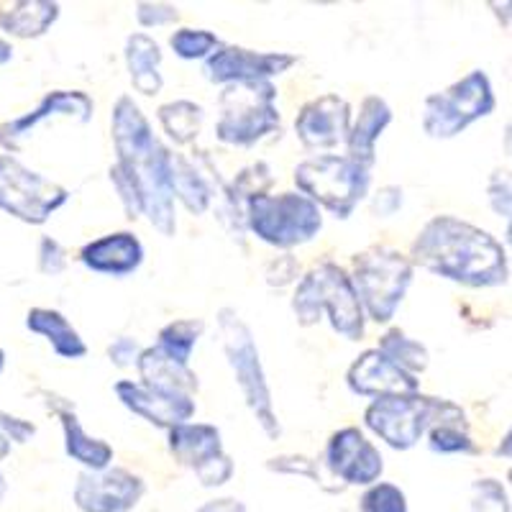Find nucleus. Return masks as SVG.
<instances>
[{
  "label": "nucleus",
  "instance_id": "f257e3e1",
  "mask_svg": "<svg viewBox=\"0 0 512 512\" xmlns=\"http://www.w3.org/2000/svg\"><path fill=\"white\" fill-rule=\"evenodd\" d=\"M410 262L466 287H497L510 277L507 251L484 228L456 216H436L420 228Z\"/></svg>",
  "mask_w": 512,
  "mask_h": 512
},
{
  "label": "nucleus",
  "instance_id": "f03ea898",
  "mask_svg": "<svg viewBox=\"0 0 512 512\" xmlns=\"http://www.w3.org/2000/svg\"><path fill=\"white\" fill-rule=\"evenodd\" d=\"M113 146L118 167L131 177L139 192L141 210L162 236H175V192H172V152H167L154 136L134 98L121 95L111 113Z\"/></svg>",
  "mask_w": 512,
  "mask_h": 512
},
{
  "label": "nucleus",
  "instance_id": "7ed1b4c3",
  "mask_svg": "<svg viewBox=\"0 0 512 512\" xmlns=\"http://www.w3.org/2000/svg\"><path fill=\"white\" fill-rule=\"evenodd\" d=\"M292 310L300 326H315L320 315L328 313L333 331L346 341H361L367 331V313L361 308L351 274L336 262H323L305 274L295 295Z\"/></svg>",
  "mask_w": 512,
  "mask_h": 512
},
{
  "label": "nucleus",
  "instance_id": "20e7f679",
  "mask_svg": "<svg viewBox=\"0 0 512 512\" xmlns=\"http://www.w3.org/2000/svg\"><path fill=\"white\" fill-rule=\"evenodd\" d=\"M364 425L395 451H408L436 425L466 428V413L454 402L415 392L372 400L364 410Z\"/></svg>",
  "mask_w": 512,
  "mask_h": 512
},
{
  "label": "nucleus",
  "instance_id": "39448f33",
  "mask_svg": "<svg viewBox=\"0 0 512 512\" xmlns=\"http://www.w3.org/2000/svg\"><path fill=\"white\" fill-rule=\"evenodd\" d=\"M218 331H221L228 367H231L233 377H236V384H239L251 415L256 418V423L262 425V431L269 438H280L282 425L277 420V413H274L272 390H269L267 374H264L259 349H256V341L251 336L249 326L233 308H221L218 310Z\"/></svg>",
  "mask_w": 512,
  "mask_h": 512
},
{
  "label": "nucleus",
  "instance_id": "423d86ee",
  "mask_svg": "<svg viewBox=\"0 0 512 512\" xmlns=\"http://www.w3.org/2000/svg\"><path fill=\"white\" fill-rule=\"evenodd\" d=\"M216 139L228 146H254L280 131L277 88L269 80L233 82L218 95Z\"/></svg>",
  "mask_w": 512,
  "mask_h": 512
},
{
  "label": "nucleus",
  "instance_id": "0eeeda50",
  "mask_svg": "<svg viewBox=\"0 0 512 512\" xmlns=\"http://www.w3.org/2000/svg\"><path fill=\"white\" fill-rule=\"evenodd\" d=\"M372 169L361 167L346 154H318L295 167V185L305 198L323 205L333 216L346 221L356 205L367 198Z\"/></svg>",
  "mask_w": 512,
  "mask_h": 512
},
{
  "label": "nucleus",
  "instance_id": "6e6552de",
  "mask_svg": "<svg viewBox=\"0 0 512 512\" xmlns=\"http://www.w3.org/2000/svg\"><path fill=\"white\" fill-rule=\"evenodd\" d=\"M351 282L367 318L390 323L413 282V262L395 249L372 246L354 256Z\"/></svg>",
  "mask_w": 512,
  "mask_h": 512
},
{
  "label": "nucleus",
  "instance_id": "1a4fd4ad",
  "mask_svg": "<svg viewBox=\"0 0 512 512\" xmlns=\"http://www.w3.org/2000/svg\"><path fill=\"white\" fill-rule=\"evenodd\" d=\"M246 226L256 239L277 249L303 246L318 236L323 228L320 208L303 192H280V195H254L246 203Z\"/></svg>",
  "mask_w": 512,
  "mask_h": 512
},
{
  "label": "nucleus",
  "instance_id": "9d476101",
  "mask_svg": "<svg viewBox=\"0 0 512 512\" xmlns=\"http://www.w3.org/2000/svg\"><path fill=\"white\" fill-rule=\"evenodd\" d=\"M497 98L487 72L472 70L443 93H433L423 103V131L431 139H454L479 118L495 111Z\"/></svg>",
  "mask_w": 512,
  "mask_h": 512
},
{
  "label": "nucleus",
  "instance_id": "9b49d317",
  "mask_svg": "<svg viewBox=\"0 0 512 512\" xmlns=\"http://www.w3.org/2000/svg\"><path fill=\"white\" fill-rule=\"evenodd\" d=\"M70 200V190L39 175L11 154H0V210L18 221L41 226Z\"/></svg>",
  "mask_w": 512,
  "mask_h": 512
},
{
  "label": "nucleus",
  "instance_id": "f8f14e48",
  "mask_svg": "<svg viewBox=\"0 0 512 512\" xmlns=\"http://www.w3.org/2000/svg\"><path fill=\"white\" fill-rule=\"evenodd\" d=\"M169 451L195 472L203 487H223L233 477V461L223 451L221 431L210 423H182L169 431Z\"/></svg>",
  "mask_w": 512,
  "mask_h": 512
},
{
  "label": "nucleus",
  "instance_id": "ddd939ff",
  "mask_svg": "<svg viewBox=\"0 0 512 512\" xmlns=\"http://www.w3.org/2000/svg\"><path fill=\"white\" fill-rule=\"evenodd\" d=\"M323 466L331 479L341 482V487H372L382 477L384 459L359 428L349 425L328 438Z\"/></svg>",
  "mask_w": 512,
  "mask_h": 512
},
{
  "label": "nucleus",
  "instance_id": "4468645a",
  "mask_svg": "<svg viewBox=\"0 0 512 512\" xmlns=\"http://www.w3.org/2000/svg\"><path fill=\"white\" fill-rule=\"evenodd\" d=\"M144 492L146 484L139 474L111 466L105 472H82L72 500L80 512H128L139 505Z\"/></svg>",
  "mask_w": 512,
  "mask_h": 512
},
{
  "label": "nucleus",
  "instance_id": "2eb2a0df",
  "mask_svg": "<svg viewBox=\"0 0 512 512\" xmlns=\"http://www.w3.org/2000/svg\"><path fill=\"white\" fill-rule=\"evenodd\" d=\"M292 64H297L295 54L287 52H254V49L221 44L216 52L205 59V77L218 85L233 82H259L285 75Z\"/></svg>",
  "mask_w": 512,
  "mask_h": 512
},
{
  "label": "nucleus",
  "instance_id": "dca6fc26",
  "mask_svg": "<svg viewBox=\"0 0 512 512\" xmlns=\"http://www.w3.org/2000/svg\"><path fill=\"white\" fill-rule=\"evenodd\" d=\"M351 131V105L341 95H320L305 103L295 118V134L305 149H336Z\"/></svg>",
  "mask_w": 512,
  "mask_h": 512
},
{
  "label": "nucleus",
  "instance_id": "f3484780",
  "mask_svg": "<svg viewBox=\"0 0 512 512\" xmlns=\"http://www.w3.org/2000/svg\"><path fill=\"white\" fill-rule=\"evenodd\" d=\"M95 103L88 93L82 90H54L47 98L36 105L34 111L26 116L13 118V121L0 123V146L8 152H16L18 146L24 144L36 126L52 118H75L80 123H88L93 118Z\"/></svg>",
  "mask_w": 512,
  "mask_h": 512
},
{
  "label": "nucleus",
  "instance_id": "a211bd4d",
  "mask_svg": "<svg viewBox=\"0 0 512 512\" xmlns=\"http://www.w3.org/2000/svg\"><path fill=\"white\" fill-rule=\"evenodd\" d=\"M349 390L359 397H392L420 392V379L400 369L379 349H367L346 372Z\"/></svg>",
  "mask_w": 512,
  "mask_h": 512
},
{
  "label": "nucleus",
  "instance_id": "6ab92c4d",
  "mask_svg": "<svg viewBox=\"0 0 512 512\" xmlns=\"http://www.w3.org/2000/svg\"><path fill=\"white\" fill-rule=\"evenodd\" d=\"M113 392H116L118 400L131 413L144 418L146 423L157 425V428H167V431H172V428H177L182 423H190V418L198 410L192 397L154 392L149 387H144L141 382H134V379H121V382H116Z\"/></svg>",
  "mask_w": 512,
  "mask_h": 512
},
{
  "label": "nucleus",
  "instance_id": "aec40b11",
  "mask_svg": "<svg viewBox=\"0 0 512 512\" xmlns=\"http://www.w3.org/2000/svg\"><path fill=\"white\" fill-rule=\"evenodd\" d=\"M80 262L90 272L126 277V274L136 272L144 262V246L134 233H108V236H100V239L90 241L88 246H82Z\"/></svg>",
  "mask_w": 512,
  "mask_h": 512
},
{
  "label": "nucleus",
  "instance_id": "412c9836",
  "mask_svg": "<svg viewBox=\"0 0 512 512\" xmlns=\"http://www.w3.org/2000/svg\"><path fill=\"white\" fill-rule=\"evenodd\" d=\"M139 382L154 392L164 395L195 397L198 392V374L192 372L190 364H180L172 356L164 354L157 344L146 346L136 361Z\"/></svg>",
  "mask_w": 512,
  "mask_h": 512
},
{
  "label": "nucleus",
  "instance_id": "4be33fe9",
  "mask_svg": "<svg viewBox=\"0 0 512 512\" xmlns=\"http://www.w3.org/2000/svg\"><path fill=\"white\" fill-rule=\"evenodd\" d=\"M390 123L392 111L387 100L379 95H367L361 100L359 116L351 123V131L346 136V157L354 159L361 167L372 169L377 162V141Z\"/></svg>",
  "mask_w": 512,
  "mask_h": 512
},
{
  "label": "nucleus",
  "instance_id": "5701e85b",
  "mask_svg": "<svg viewBox=\"0 0 512 512\" xmlns=\"http://www.w3.org/2000/svg\"><path fill=\"white\" fill-rule=\"evenodd\" d=\"M126 67L136 93L146 95V98H154V95L162 93L164 77L159 72V67H162V49H159V44L152 36L141 34V31L128 36Z\"/></svg>",
  "mask_w": 512,
  "mask_h": 512
},
{
  "label": "nucleus",
  "instance_id": "b1692460",
  "mask_svg": "<svg viewBox=\"0 0 512 512\" xmlns=\"http://www.w3.org/2000/svg\"><path fill=\"white\" fill-rule=\"evenodd\" d=\"M57 410V418L62 420L64 431V448L67 454L82 466H88V472H105L113 464V448L103 441V438H93L85 428H82L80 418H77L72 405H64Z\"/></svg>",
  "mask_w": 512,
  "mask_h": 512
},
{
  "label": "nucleus",
  "instance_id": "393cba45",
  "mask_svg": "<svg viewBox=\"0 0 512 512\" xmlns=\"http://www.w3.org/2000/svg\"><path fill=\"white\" fill-rule=\"evenodd\" d=\"M26 328L47 338L54 354L62 356V359H82L88 354V346L77 333V328L59 310L31 308L26 315Z\"/></svg>",
  "mask_w": 512,
  "mask_h": 512
},
{
  "label": "nucleus",
  "instance_id": "a878e982",
  "mask_svg": "<svg viewBox=\"0 0 512 512\" xmlns=\"http://www.w3.org/2000/svg\"><path fill=\"white\" fill-rule=\"evenodd\" d=\"M59 18L57 3L47 0H21V3H3L0 6V29L18 39H36L44 36Z\"/></svg>",
  "mask_w": 512,
  "mask_h": 512
},
{
  "label": "nucleus",
  "instance_id": "bb28decb",
  "mask_svg": "<svg viewBox=\"0 0 512 512\" xmlns=\"http://www.w3.org/2000/svg\"><path fill=\"white\" fill-rule=\"evenodd\" d=\"M172 192L195 216H203L213 203V187L208 177L185 154H172Z\"/></svg>",
  "mask_w": 512,
  "mask_h": 512
},
{
  "label": "nucleus",
  "instance_id": "cd10ccee",
  "mask_svg": "<svg viewBox=\"0 0 512 512\" xmlns=\"http://www.w3.org/2000/svg\"><path fill=\"white\" fill-rule=\"evenodd\" d=\"M157 116L167 139L175 141L177 146H187L198 139L205 113L203 105L192 103V100H172V103L159 105Z\"/></svg>",
  "mask_w": 512,
  "mask_h": 512
},
{
  "label": "nucleus",
  "instance_id": "c85d7f7f",
  "mask_svg": "<svg viewBox=\"0 0 512 512\" xmlns=\"http://www.w3.org/2000/svg\"><path fill=\"white\" fill-rule=\"evenodd\" d=\"M377 349L382 351L387 359L395 361L397 367L405 369L408 374H413V377L425 372V369H428V361H431L428 349H425L420 341L410 338L405 331H400V328H392V331L384 333V336L379 338Z\"/></svg>",
  "mask_w": 512,
  "mask_h": 512
},
{
  "label": "nucleus",
  "instance_id": "c756f323",
  "mask_svg": "<svg viewBox=\"0 0 512 512\" xmlns=\"http://www.w3.org/2000/svg\"><path fill=\"white\" fill-rule=\"evenodd\" d=\"M200 333H203V323H200V320H172V323H167V326L159 331L157 346L167 356L180 361V364H190V356L192 351H195V346H198Z\"/></svg>",
  "mask_w": 512,
  "mask_h": 512
},
{
  "label": "nucleus",
  "instance_id": "7c9ffc66",
  "mask_svg": "<svg viewBox=\"0 0 512 512\" xmlns=\"http://www.w3.org/2000/svg\"><path fill=\"white\" fill-rule=\"evenodd\" d=\"M221 44L223 41L213 31L205 29H177L169 36V47L180 59H208Z\"/></svg>",
  "mask_w": 512,
  "mask_h": 512
},
{
  "label": "nucleus",
  "instance_id": "2f4dec72",
  "mask_svg": "<svg viewBox=\"0 0 512 512\" xmlns=\"http://www.w3.org/2000/svg\"><path fill=\"white\" fill-rule=\"evenodd\" d=\"M359 512H410L408 497L397 484L377 482L361 495Z\"/></svg>",
  "mask_w": 512,
  "mask_h": 512
},
{
  "label": "nucleus",
  "instance_id": "473e14b6",
  "mask_svg": "<svg viewBox=\"0 0 512 512\" xmlns=\"http://www.w3.org/2000/svg\"><path fill=\"white\" fill-rule=\"evenodd\" d=\"M428 446L436 454L456 456V454H477L472 436L466 433L464 425H436L428 431Z\"/></svg>",
  "mask_w": 512,
  "mask_h": 512
},
{
  "label": "nucleus",
  "instance_id": "72a5a7b5",
  "mask_svg": "<svg viewBox=\"0 0 512 512\" xmlns=\"http://www.w3.org/2000/svg\"><path fill=\"white\" fill-rule=\"evenodd\" d=\"M472 512H510L505 487L497 479H477L472 484Z\"/></svg>",
  "mask_w": 512,
  "mask_h": 512
},
{
  "label": "nucleus",
  "instance_id": "f704fd0d",
  "mask_svg": "<svg viewBox=\"0 0 512 512\" xmlns=\"http://www.w3.org/2000/svg\"><path fill=\"white\" fill-rule=\"evenodd\" d=\"M487 198L497 216L512 221V172L510 169H495L487 182Z\"/></svg>",
  "mask_w": 512,
  "mask_h": 512
},
{
  "label": "nucleus",
  "instance_id": "c9c22d12",
  "mask_svg": "<svg viewBox=\"0 0 512 512\" xmlns=\"http://www.w3.org/2000/svg\"><path fill=\"white\" fill-rule=\"evenodd\" d=\"M269 469L280 474H300V477L313 479V484H320L323 489H331V484H328L331 477L320 472L318 461L308 459V456H280V459L269 461Z\"/></svg>",
  "mask_w": 512,
  "mask_h": 512
},
{
  "label": "nucleus",
  "instance_id": "e433bc0d",
  "mask_svg": "<svg viewBox=\"0 0 512 512\" xmlns=\"http://www.w3.org/2000/svg\"><path fill=\"white\" fill-rule=\"evenodd\" d=\"M180 18V11L167 3H139L136 6V21L146 29H157V26H167Z\"/></svg>",
  "mask_w": 512,
  "mask_h": 512
},
{
  "label": "nucleus",
  "instance_id": "4c0bfd02",
  "mask_svg": "<svg viewBox=\"0 0 512 512\" xmlns=\"http://www.w3.org/2000/svg\"><path fill=\"white\" fill-rule=\"evenodd\" d=\"M64 267H67V254L59 246V241H54L52 236H44L39 244V269L44 274L57 277V274L64 272Z\"/></svg>",
  "mask_w": 512,
  "mask_h": 512
},
{
  "label": "nucleus",
  "instance_id": "58836bf2",
  "mask_svg": "<svg viewBox=\"0 0 512 512\" xmlns=\"http://www.w3.org/2000/svg\"><path fill=\"white\" fill-rule=\"evenodd\" d=\"M141 346L136 344L134 338L128 336H121L116 338L111 346H108V356H111V361L116 364V367H136V361H139L141 356Z\"/></svg>",
  "mask_w": 512,
  "mask_h": 512
},
{
  "label": "nucleus",
  "instance_id": "ea45409f",
  "mask_svg": "<svg viewBox=\"0 0 512 512\" xmlns=\"http://www.w3.org/2000/svg\"><path fill=\"white\" fill-rule=\"evenodd\" d=\"M400 208H402V190L397 185L382 187V190H379L372 200V213L377 218L395 216Z\"/></svg>",
  "mask_w": 512,
  "mask_h": 512
},
{
  "label": "nucleus",
  "instance_id": "a19ab883",
  "mask_svg": "<svg viewBox=\"0 0 512 512\" xmlns=\"http://www.w3.org/2000/svg\"><path fill=\"white\" fill-rule=\"evenodd\" d=\"M0 431L6 433L8 441L26 443L36 433V425L24 418H16V415H8L6 410H0Z\"/></svg>",
  "mask_w": 512,
  "mask_h": 512
},
{
  "label": "nucleus",
  "instance_id": "79ce46f5",
  "mask_svg": "<svg viewBox=\"0 0 512 512\" xmlns=\"http://www.w3.org/2000/svg\"><path fill=\"white\" fill-rule=\"evenodd\" d=\"M198 512H246L244 502L231 500V497H223V500H210L200 507Z\"/></svg>",
  "mask_w": 512,
  "mask_h": 512
},
{
  "label": "nucleus",
  "instance_id": "37998d69",
  "mask_svg": "<svg viewBox=\"0 0 512 512\" xmlns=\"http://www.w3.org/2000/svg\"><path fill=\"white\" fill-rule=\"evenodd\" d=\"M495 454L502 456V459H512V428L505 433V436H502L500 446L495 448Z\"/></svg>",
  "mask_w": 512,
  "mask_h": 512
},
{
  "label": "nucleus",
  "instance_id": "c03bdc74",
  "mask_svg": "<svg viewBox=\"0 0 512 512\" xmlns=\"http://www.w3.org/2000/svg\"><path fill=\"white\" fill-rule=\"evenodd\" d=\"M13 59V47L8 41L0 39V64H8Z\"/></svg>",
  "mask_w": 512,
  "mask_h": 512
},
{
  "label": "nucleus",
  "instance_id": "a18cd8bd",
  "mask_svg": "<svg viewBox=\"0 0 512 512\" xmlns=\"http://www.w3.org/2000/svg\"><path fill=\"white\" fill-rule=\"evenodd\" d=\"M502 146H505L507 157L512 159V121L505 126V136H502Z\"/></svg>",
  "mask_w": 512,
  "mask_h": 512
},
{
  "label": "nucleus",
  "instance_id": "49530a36",
  "mask_svg": "<svg viewBox=\"0 0 512 512\" xmlns=\"http://www.w3.org/2000/svg\"><path fill=\"white\" fill-rule=\"evenodd\" d=\"M11 454V441L6 438V433L0 431V459H6Z\"/></svg>",
  "mask_w": 512,
  "mask_h": 512
},
{
  "label": "nucleus",
  "instance_id": "de8ad7c7",
  "mask_svg": "<svg viewBox=\"0 0 512 512\" xmlns=\"http://www.w3.org/2000/svg\"><path fill=\"white\" fill-rule=\"evenodd\" d=\"M6 492H8L6 477H3V474H0V502H3V497H6Z\"/></svg>",
  "mask_w": 512,
  "mask_h": 512
},
{
  "label": "nucleus",
  "instance_id": "09e8293b",
  "mask_svg": "<svg viewBox=\"0 0 512 512\" xmlns=\"http://www.w3.org/2000/svg\"><path fill=\"white\" fill-rule=\"evenodd\" d=\"M505 236H507V246H510V251H512V221L507 223V233H505Z\"/></svg>",
  "mask_w": 512,
  "mask_h": 512
},
{
  "label": "nucleus",
  "instance_id": "8fccbe9b",
  "mask_svg": "<svg viewBox=\"0 0 512 512\" xmlns=\"http://www.w3.org/2000/svg\"><path fill=\"white\" fill-rule=\"evenodd\" d=\"M3 367H6V351L0 349V372H3Z\"/></svg>",
  "mask_w": 512,
  "mask_h": 512
},
{
  "label": "nucleus",
  "instance_id": "3c124183",
  "mask_svg": "<svg viewBox=\"0 0 512 512\" xmlns=\"http://www.w3.org/2000/svg\"><path fill=\"white\" fill-rule=\"evenodd\" d=\"M507 482L512 484V469H510V472H507Z\"/></svg>",
  "mask_w": 512,
  "mask_h": 512
}]
</instances>
